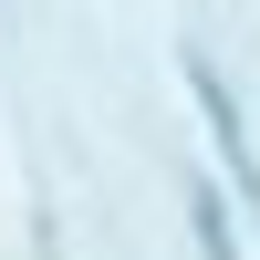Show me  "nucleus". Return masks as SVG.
Wrapping results in <instances>:
<instances>
[{"mask_svg": "<svg viewBox=\"0 0 260 260\" xmlns=\"http://www.w3.org/2000/svg\"><path fill=\"white\" fill-rule=\"evenodd\" d=\"M187 83H198V104H208V125H219V156H229V177H240L250 198H260V167H250V136H240V104H229V94H219L208 73H187Z\"/></svg>", "mask_w": 260, "mask_h": 260, "instance_id": "f257e3e1", "label": "nucleus"}]
</instances>
